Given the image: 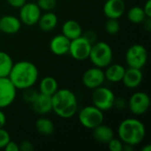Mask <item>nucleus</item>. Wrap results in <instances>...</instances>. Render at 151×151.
Returning a JSON list of instances; mask_svg holds the SVG:
<instances>
[{"instance_id": "nucleus-20", "label": "nucleus", "mask_w": 151, "mask_h": 151, "mask_svg": "<svg viewBox=\"0 0 151 151\" xmlns=\"http://www.w3.org/2000/svg\"><path fill=\"white\" fill-rule=\"evenodd\" d=\"M58 22V16L54 12H52V11H50V12H45L43 14H41L37 24L42 31L50 32L57 27Z\"/></svg>"}, {"instance_id": "nucleus-19", "label": "nucleus", "mask_w": 151, "mask_h": 151, "mask_svg": "<svg viewBox=\"0 0 151 151\" xmlns=\"http://www.w3.org/2000/svg\"><path fill=\"white\" fill-rule=\"evenodd\" d=\"M104 71L105 80L111 83H119L122 81L126 68L120 64H110Z\"/></svg>"}, {"instance_id": "nucleus-25", "label": "nucleus", "mask_w": 151, "mask_h": 151, "mask_svg": "<svg viewBox=\"0 0 151 151\" xmlns=\"http://www.w3.org/2000/svg\"><path fill=\"white\" fill-rule=\"evenodd\" d=\"M146 18L144 11L141 6H133L127 12V19L134 24H141Z\"/></svg>"}, {"instance_id": "nucleus-28", "label": "nucleus", "mask_w": 151, "mask_h": 151, "mask_svg": "<svg viewBox=\"0 0 151 151\" xmlns=\"http://www.w3.org/2000/svg\"><path fill=\"white\" fill-rule=\"evenodd\" d=\"M37 5L42 11H52L57 5V0H37Z\"/></svg>"}, {"instance_id": "nucleus-21", "label": "nucleus", "mask_w": 151, "mask_h": 151, "mask_svg": "<svg viewBox=\"0 0 151 151\" xmlns=\"http://www.w3.org/2000/svg\"><path fill=\"white\" fill-rule=\"evenodd\" d=\"M61 29H62V34L70 40H73L77 37H80L83 34L81 24L74 19L66 20L62 25Z\"/></svg>"}, {"instance_id": "nucleus-31", "label": "nucleus", "mask_w": 151, "mask_h": 151, "mask_svg": "<svg viewBox=\"0 0 151 151\" xmlns=\"http://www.w3.org/2000/svg\"><path fill=\"white\" fill-rule=\"evenodd\" d=\"M19 151H33L35 150L33 143L29 141H22L19 144Z\"/></svg>"}, {"instance_id": "nucleus-8", "label": "nucleus", "mask_w": 151, "mask_h": 151, "mask_svg": "<svg viewBox=\"0 0 151 151\" xmlns=\"http://www.w3.org/2000/svg\"><path fill=\"white\" fill-rule=\"evenodd\" d=\"M92 43L83 35L71 40L68 54L77 61H84L88 58Z\"/></svg>"}, {"instance_id": "nucleus-2", "label": "nucleus", "mask_w": 151, "mask_h": 151, "mask_svg": "<svg viewBox=\"0 0 151 151\" xmlns=\"http://www.w3.org/2000/svg\"><path fill=\"white\" fill-rule=\"evenodd\" d=\"M51 102L52 111L61 119H71L78 111L77 97L68 88H58L51 96Z\"/></svg>"}, {"instance_id": "nucleus-4", "label": "nucleus", "mask_w": 151, "mask_h": 151, "mask_svg": "<svg viewBox=\"0 0 151 151\" xmlns=\"http://www.w3.org/2000/svg\"><path fill=\"white\" fill-rule=\"evenodd\" d=\"M88 58L94 66L104 69L112 62V49L106 42H96L91 46Z\"/></svg>"}, {"instance_id": "nucleus-14", "label": "nucleus", "mask_w": 151, "mask_h": 151, "mask_svg": "<svg viewBox=\"0 0 151 151\" xmlns=\"http://www.w3.org/2000/svg\"><path fill=\"white\" fill-rule=\"evenodd\" d=\"M30 105L35 113L41 116L46 115L52 111L51 96L42 93H38L36 98Z\"/></svg>"}, {"instance_id": "nucleus-1", "label": "nucleus", "mask_w": 151, "mask_h": 151, "mask_svg": "<svg viewBox=\"0 0 151 151\" xmlns=\"http://www.w3.org/2000/svg\"><path fill=\"white\" fill-rule=\"evenodd\" d=\"M8 78L17 90H23L34 87L38 81L39 71L34 63L22 60L15 64L13 63Z\"/></svg>"}, {"instance_id": "nucleus-13", "label": "nucleus", "mask_w": 151, "mask_h": 151, "mask_svg": "<svg viewBox=\"0 0 151 151\" xmlns=\"http://www.w3.org/2000/svg\"><path fill=\"white\" fill-rule=\"evenodd\" d=\"M126 11V4L124 0H105L103 7L104 14L107 19H119Z\"/></svg>"}, {"instance_id": "nucleus-35", "label": "nucleus", "mask_w": 151, "mask_h": 151, "mask_svg": "<svg viewBox=\"0 0 151 151\" xmlns=\"http://www.w3.org/2000/svg\"><path fill=\"white\" fill-rule=\"evenodd\" d=\"M144 13L147 18H151V0H147L144 6L142 7Z\"/></svg>"}, {"instance_id": "nucleus-33", "label": "nucleus", "mask_w": 151, "mask_h": 151, "mask_svg": "<svg viewBox=\"0 0 151 151\" xmlns=\"http://www.w3.org/2000/svg\"><path fill=\"white\" fill-rule=\"evenodd\" d=\"M5 1L10 6L13 8H20L27 2V0H5Z\"/></svg>"}, {"instance_id": "nucleus-17", "label": "nucleus", "mask_w": 151, "mask_h": 151, "mask_svg": "<svg viewBox=\"0 0 151 151\" xmlns=\"http://www.w3.org/2000/svg\"><path fill=\"white\" fill-rule=\"evenodd\" d=\"M21 21L14 15H4L0 18V31L6 35L17 34L21 27Z\"/></svg>"}, {"instance_id": "nucleus-3", "label": "nucleus", "mask_w": 151, "mask_h": 151, "mask_svg": "<svg viewBox=\"0 0 151 151\" xmlns=\"http://www.w3.org/2000/svg\"><path fill=\"white\" fill-rule=\"evenodd\" d=\"M118 136L123 143L136 146L143 142L146 136V127L138 119L128 118L119 123Z\"/></svg>"}, {"instance_id": "nucleus-39", "label": "nucleus", "mask_w": 151, "mask_h": 151, "mask_svg": "<svg viewBox=\"0 0 151 151\" xmlns=\"http://www.w3.org/2000/svg\"><path fill=\"white\" fill-rule=\"evenodd\" d=\"M142 151H151V145L150 144H147L145 145L142 149Z\"/></svg>"}, {"instance_id": "nucleus-10", "label": "nucleus", "mask_w": 151, "mask_h": 151, "mask_svg": "<svg viewBox=\"0 0 151 151\" xmlns=\"http://www.w3.org/2000/svg\"><path fill=\"white\" fill-rule=\"evenodd\" d=\"M42 14V10L39 8L36 3H25L19 8V19L21 23L26 26H35L37 24L40 16Z\"/></svg>"}, {"instance_id": "nucleus-29", "label": "nucleus", "mask_w": 151, "mask_h": 151, "mask_svg": "<svg viewBox=\"0 0 151 151\" xmlns=\"http://www.w3.org/2000/svg\"><path fill=\"white\" fill-rule=\"evenodd\" d=\"M108 148L111 151H122L123 150V142L119 138L113 137L108 143Z\"/></svg>"}, {"instance_id": "nucleus-7", "label": "nucleus", "mask_w": 151, "mask_h": 151, "mask_svg": "<svg viewBox=\"0 0 151 151\" xmlns=\"http://www.w3.org/2000/svg\"><path fill=\"white\" fill-rule=\"evenodd\" d=\"M125 58L129 67L142 69L148 61L147 49L139 43L133 44L126 51Z\"/></svg>"}, {"instance_id": "nucleus-12", "label": "nucleus", "mask_w": 151, "mask_h": 151, "mask_svg": "<svg viewBox=\"0 0 151 151\" xmlns=\"http://www.w3.org/2000/svg\"><path fill=\"white\" fill-rule=\"evenodd\" d=\"M17 89L8 77L0 78V109L10 106L15 100Z\"/></svg>"}, {"instance_id": "nucleus-11", "label": "nucleus", "mask_w": 151, "mask_h": 151, "mask_svg": "<svg viewBox=\"0 0 151 151\" xmlns=\"http://www.w3.org/2000/svg\"><path fill=\"white\" fill-rule=\"evenodd\" d=\"M105 81L104 71L100 67H91L86 70L82 75V84L88 89H95L102 86Z\"/></svg>"}, {"instance_id": "nucleus-38", "label": "nucleus", "mask_w": 151, "mask_h": 151, "mask_svg": "<svg viewBox=\"0 0 151 151\" xmlns=\"http://www.w3.org/2000/svg\"><path fill=\"white\" fill-rule=\"evenodd\" d=\"M142 23L144 24V27L147 31H151V18H146Z\"/></svg>"}, {"instance_id": "nucleus-40", "label": "nucleus", "mask_w": 151, "mask_h": 151, "mask_svg": "<svg viewBox=\"0 0 151 151\" xmlns=\"http://www.w3.org/2000/svg\"><path fill=\"white\" fill-rule=\"evenodd\" d=\"M0 33H1V31H0Z\"/></svg>"}, {"instance_id": "nucleus-37", "label": "nucleus", "mask_w": 151, "mask_h": 151, "mask_svg": "<svg viewBox=\"0 0 151 151\" xmlns=\"http://www.w3.org/2000/svg\"><path fill=\"white\" fill-rule=\"evenodd\" d=\"M5 123H6V116L4 112L2 111V109H0V128L4 127Z\"/></svg>"}, {"instance_id": "nucleus-22", "label": "nucleus", "mask_w": 151, "mask_h": 151, "mask_svg": "<svg viewBox=\"0 0 151 151\" xmlns=\"http://www.w3.org/2000/svg\"><path fill=\"white\" fill-rule=\"evenodd\" d=\"M58 88V83L52 76H46L40 81L39 93L51 96Z\"/></svg>"}, {"instance_id": "nucleus-34", "label": "nucleus", "mask_w": 151, "mask_h": 151, "mask_svg": "<svg viewBox=\"0 0 151 151\" xmlns=\"http://www.w3.org/2000/svg\"><path fill=\"white\" fill-rule=\"evenodd\" d=\"M4 150L5 151H19V144H17L15 142H13L12 140L5 145Z\"/></svg>"}, {"instance_id": "nucleus-23", "label": "nucleus", "mask_w": 151, "mask_h": 151, "mask_svg": "<svg viewBox=\"0 0 151 151\" xmlns=\"http://www.w3.org/2000/svg\"><path fill=\"white\" fill-rule=\"evenodd\" d=\"M35 129L42 135H50L53 134L55 130L54 123L48 118L40 117L35 121Z\"/></svg>"}, {"instance_id": "nucleus-5", "label": "nucleus", "mask_w": 151, "mask_h": 151, "mask_svg": "<svg viewBox=\"0 0 151 151\" xmlns=\"http://www.w3.org/2000/svg\"><path fill=\"white\" fill-rule=\"evenodd\" d=\"M115 99L116 96L114 92L107 87H104L102 85L93 89L91 96L92 104L104 112L108 111L114 107Z\"/></svg>"}, {"instance_id": "nucleus-24", "label": "nucleus", "mask_w": 151, "mask_h": 151, "mask_svg": "<svg viewBox=\"0 0 151 151\" xmlns=\"http://www.w3.org/2000/svg\"><path fill=\"white\" fill-rule=\"evenodd\" d=\"M12 65V57L7 52L0 50V78L8 77Z\"/></svg>"}, {"instance_id": "nucleus-36", "label": "nucleus", "mask_w": 151, "mask_h": 151, "mask_svg": "<svg viewBox=\"0 0 151 151\" xmlns=\"http://www.w3.org/2000/svg\"><path fill=\"white\" fill-rule=\"evenodd\" d=\"M82 35L83 36H85L92 44L94 43V42H96V34L94 33V32H92V31H88L86 34H82Z\"/></svg>"}, {"instance_id": "nucleus-9", "label": "nucleus", "mask_w": 151, "mask_h": 151, "mask_svg": "<svg viewBox=\"0 0 151 151\" xmlns=\"http://www.w3.org/2000/svg\"><path fill=\"white\" fill-rule=\"evenodd\" d=\"M150 106V96L143 91H137L134 93L128 102L127 107L130 111L136 116H141L145 114Z\"/></svg>"}, {"instance_id": "nucleus-18", "label": "nucleus", "mask_w": 151, "mask_h": 151, "mask_svg": "<svg viewBox=\"0 0 151 151\" xmlns=\"http://www.w3.org/2000/svg\"><path fill=\"white\" fill-rule=\"evenodd\" d=\"M92 136L97 142L107 144L114 137V131L111 127L102 123L92 129Z\"/></svg>"}, {"instance_id": "nucleus-32", "label": "nucleus", "mask_w": 151, "mask_h": 151, "mask_svg": "<svg viewBox=\"0 0 151 151\" xmlns=\"http://www.w3.org/2000/svg\"><path fill=\"white\" fill-rule=\"evenodd\" d=\"M114 107H116L118 110H124L127 107V102L122 97H116L114 102Z\"/></svg>"}, {"instance_id": "nucleus-27", "label": "nucleus", "mask_w": 151, "mask_h": 151, "mask_svg": "<svg viewBox=\"0 0 151 151\" xmlns=\"http://www.w3.org/2000/svg\"><path fill=\"white\" fill-rule=\"evenodd\" d=\"M38 93L39 92L37 90H35V88H33V87L28 88H25V89H23L22 98L26 103L31 104L35 101V99L36 98Z\"/></svg>"}, {"instance_id": "nucleus-16", "label": "nucleus", "mask_w": 151, "mask_h": 151, "mask_svg": "<svg viewBox=\"0 0 151 151\" xmlns=\"http://www.w3.org/2000/svg\"><path fill=\"white\" fill-rule=\"evenodd\" d=\"M142 80H143V74L142 69L129 67L125 71L122 82L125 85V87H127V88L134 89L142 84Z\"/></svg>"}, {"instance_id": "nucleus-6", "label": "nucleus", "mask_w": 151, "mask_h": 151, "mask_svg": "<svg viewBox=\"0 0 151 151\" xmlns=\"http://www.w3.org/2000/svg\"><path fill=\"white\" fill-rule=\"evenodd\" d=\"M78 119L83 127L92 130L96 127L104 123V111L92 104L83 107L79 111Z\"/></svg>"}, {"instance_id": "nucleus-15", "label": "nucleus", "mask_w": 151, "mask_h": 151, "mask_svg": "<svg viewBox=\"0 0 151 151\" xmlns=\"http://www.w3.org/2000/svg\"><path fill=\"white\" fill-rule=\"evenodd\" d=\"M71 40L63 34L55 35L50 42V50L56 56H64L68 54Z\"/></svg>"}, {"instance_id": "nucleus-30", "label": "nucleus", "mask_w": 151, "mask_h": 151, "mask_svg": "<svg viewBox=\"0 0 151 151\" xmlns=\"http://www.w3.org/2000/svg\"><path fill=\"white\" fill-rule=\"evenodd\" d=\"M11 141L10 134L4 128H0V149H4L5 145Z\"/></svg>"}, {"instance_id": "nucleus-26", "label": "nucleus", "mask_w": 151, "mask_h": 151, "mask_svg": "<svg viewBox=\"0 0 151 151\" xmlns=\"http://www.w3.org/2000/svg\"><path fill=\"white\" fill-rule=\"evenodd\" d=\"M104 28L107 34L114 35L119 33L120 29V25L117 19H108V20L105 22Z\"/></svg>"}]
</instances>
